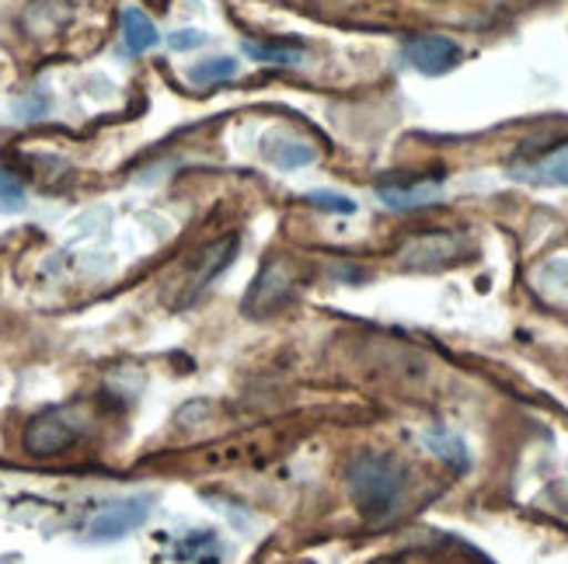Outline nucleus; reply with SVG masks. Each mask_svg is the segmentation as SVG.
<instances>
[{
	"mask_svg": "<svg viewBox=\"0 0 568 564\" xmlns=\"http://www.w3.org/2000/svg\"><path fill=\"white\" fill-rule=\"evenodd\" d=\"M189 78L195 84H220V81H231L237 78V60L231 57H216V60H203L189 70Z\"/></svg>",
	"mask_w": 568,
	"mask_h": 564,
	"instance_id": "obj_15",
	"label": "nucleus"
},
{
	"mask_svg": "<svg viewBox=\"0 0 568 564\" xmlns=\"http://www.w3.org/2000/svg\"><path fill=\"white\" fill-rule=\"evenodd\" d=\"M265 157L280 171H296L317 157V151L304 140H265Z\"/></svg>",
	"mask_w": 568,
	"mask_h": 564,
	"instance_id": "obj_12",
	"label": "nucleus"
},
{
	"mask_svg": "<svg viewBox=\"0 0 568 564\" xmlns=\"http://www.w3.org/2000/svg\"><path fill=\"white\" fill-rule=\"evenodd\" d=\"M307 203L321 206V209H332V213H356V203L345 199V195H338V192H311Z\"/></svg>",
	"mask_w": 568,
	"mask_h": 564,
	"instance_id": "obj_17",
	"label": "nucleus"
},
{
	"mask_svg": "<svg viewBox=\"0 0 568 564\" xmlns=\"http://www.w3.org/2000/svg\"><path fill=\"white\" fill-rule=\"evenodd\" d=\"M171 49H195V45H203L206 42V32L200 29H182V32H171Z\"/></svg>",
	"mask_w": 568,
	"mask_h": 564,
	"instance_id": "obj_18",
	"label": "nucleus"
},
{
	"mask_svg": "<svg viewBox=\"0 0 568 564\" xmlns=\"http://www.w3.org/2000/svg\"><path fill=\"white\" fill-rule=\"evenodd\" d=\"M151 516V495H133V499H119V502H109L98 516L88 523V536L98 544H109V541H119V536H126L133 530H140Z\"/></svg>",
	"mask_w": 568,
	"mask_h": 564,
	"instance_id": "obj_3",
	"label": "nucleus"
},
{
	"mask_svg": "<svg viewBox=\"0 0 568 564\" xmlns=\"http://www.w3.org/2000/svg\"><path fill=\"white\" fill-rule=\"evenodd\" d=\"M439 192H443V175L415 178V182H384V185H377L381 203L387 209H398V213L433 206L439 199Z\"/></svg>",
	"mask_w": 568,
	"mask_h": 564,
	"instance_id": "obj_7",
	"label": "nucleus"
},
{
	"mask_svg": "<svg viewBox=\"0 0 568 564\" xmlns=\"http://www.w3.org/2000/svg\"><path fill=\"white\" fill-rule=\"evenodd\" d=\"M122 45H126L130 53H146V49L158 45L154 21L146 18L140 8H126V11H122Z\"/></svg>",
	"mask_w": 568,
	"mask_h": 564,
	"instance_id": "obj_11",
	"label": "nucleus"
},
{
	"mask_svg": "<svg viewBox=\"0 0 568 564\" xmlns=\"http://www.w3.org/2000/svg\"><path fill=\"white\" fill-rule=\"evenodd\" d=\"M234 252H237V237H224V240H213V244H206V248L195 255L189 265H185V273H189V297L185 300H192L195 293L200 289H206L224 268L231 265V258H234Z\"/></svg>",
	"mask_w": 568,
	"mask_h": 564,
	"instance_id": "obj_8",
	"label": "nucleus"
},
{
	"mask_svg": "<svg viewBox=\"0 0 568 564\" xmlns=\"http://www.w3.org/2000/svg\"><path fill=\"white\" fill-rule=\"evenodd\" d=\"M175 557L179 561H200V564H213L220 557V541L210 533V530H195L189 533L185 541H179L175 547Z\"/></svg>",
	"mask_w": 568,
	"mask_h": 564,
	"instance_id": "obj_14",
	"label": "nucleus"
},
{
	"mask_svg": "<svg viewBox=\"0 0 568 564\" xmlns=\"http://www.w3.org/2000/svg\"><path fill=\"white\" fill-rule=\"evenodd\" d=\"M460 57H464V49L447 35L423 32V35L405 39L408 66H415L418 73H426V78H443V73H450L460 63Z\"/></svg>",
	"mask_w": 568,
	"mask_h": 564,
	"instance_id": "obj_4",
	"label": "nucleus"
},
{
	"mask_svg": "<svg viewBox=\"0 0 568 564\" xmlns=\"http://www.w3.org/2000/svg\"><path fill=\"white\" fill-rule=\"evenodd\" d=\"M509 175L530 185H565L568 188V140L551 151L524 154L509 164Z\"/></svg>",
	"mask_w": 568,
	"mask_h": 564,
	"instance_id": "obj_5",
	"label": "nucleus"
},
{
	"mask_svg": "<svg viewBox=\"0 0 568 564\" xmlns=\"http://www.w3.org/2000/svg\"><path fill=\"white\" fill-rule=\"evenodd\" d=\"M24 206V188L14 175L0 171V209H21Z\"/></svg>",
	"mask_w": 568,
	"mask_h": 564,
	"instance_id": "obj_16",
	"label": "nucleus"
},
{
	"mask_svg": "<svg viewBox=\"0 0 568 564\" xmlns=\"http://www.w3.org/2000/svg\"><path fill=\"white\" fill-rule=\"evenodd\" d=\"M290 293H293V283L283 276V265L276 262V265L262 268V276L252 283L248 297H244V310H248L252 317H262L268 310H276Z\"/></svg>",
	"mask_w": 568,
	"mask_h": 564,
	"instance_id": "obj_9",
	"label": "nucleus"
},
{
	"mask_svg": "<svg viewBox=\"0 0 568 564\" xmlns=\"http://www.w3.org/2000/svg\"><path fill=\"white\" fill-rule=\"evenodd\" d=\"M349 492L369 523L394 516L405 499V468L390 453L363 450L349 463Z\"/></svg>",
	"mask_w": 568,
	"mask_h": 564,
	"instance_id": "obj_1",
	"label": "nucleus"
},
{
	"mask_svg": "<svg viewBox=\"0 0 568 564\" xmlns=\"http://www.w3.org/2000/svg\"><path fill=\"white\" fill-rule=\"evenodd\" d=\"M244 57L255 60V63H273V66H296L304 63V45L301 42H255V39H244L241 42Z\"/></svg>",
	"mask_w": 568,
	"mask_h": 564,
	"instance_id": "obj_10",
	"label": "nucleus"
},
{
	"mask_svg": "<svg viewBox=\"0 0 568 564\" xmlns=\"http://www.w3.org/2000/svg\"><path fill=\"white\" fill-rule=\"evenodd\" d=\"M84 432V419L73 408H49L24 429V450L32 457H57L73 447Z\"/></svg>",
	"mask_w": 568,
	"mask_h": 564,
	"instance_id": "obj_2",
	"label": "nucleus"
},
{
	"mask_svg": "<svg viewBox=\"0 0 568 564\" xmlns=\"http://www.w3.org/2000/svg\"><path fill=\"white\" fill-rule=\"evenodd\" d=\"M426 447H429L443 463H450L454 471H467V463H471L464 439H460L457 432H450V429H443V425L426 432Z\"/></svg>",
	"mask_w": 568,
	"mask_h": 564,
	"instance_id": "obj_13",
	"label": "nucleus"
},
{
	"mask_svg": "<svg viewBox=\"0 0 568 564\" xmlns=\"http://www.w3.org/2000/svg\"><path fill=\"white\" fill-rule=\"evenodd\" d=\"M460 252H464V240L457 234H423L402 248V265L418 268V273H433V268L457 262Z\"/></svg>",
	"mask_w": 568,
	"mask_h": 564,
	"instance_id": "obj_6",
	"label": "nucleus"
}]
</instances>
